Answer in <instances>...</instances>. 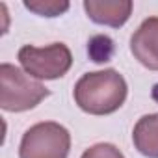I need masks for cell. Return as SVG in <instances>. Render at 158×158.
<instances>
[{
  "instance_id": "2",
  "label": "cell",
  "mask_w": 158,
  "mask_h": 158,
  "mask_svg": "<svg viewBox=\"0 0 158 158\" xmlns=\"http://www.w3.org/2000/svg\"><path fill=\"white\" fill-rule=\"evenodd\" d=\"M50 91L28 73L11 63L0 65V108L4 112H26L45 101Z\"/></svg>"
},
{
  "instance_id": "9",
  "label": "cell",
  "mask_w": 158,
  "mask_h": 158,
  "mask_svg": "<svg viewBox=\"0 0 158 158\" xmlns=\"http://www.w3.org/2000/svg\"><path fill=\"white\" fill-rule=\"evenodd\" d=\"M80 158H125V154L114 143H95L86 149Z\"/></svg>"
},
{
  "instance_id": "7",
  "label": "cell",
  "mask_w": 158,
  "mask_h": 158,
  "mask_svg": "<svg viewBox=\"0 0 158 158\" xmlns=\"http://www.w3.org/2000/svg\"><path fill=\"white\" fill-rule=\"evenodd\" d=\"M132 141L145 158H158V112L138 119L132 130Z\"/></svg>"
},
{
  "instance_id": "1",
  "label": "cell",
  "mask_w": 158,
  "mask_h": 158,
  "mask_svg": "<svg viewBox=\"0 0 158 158\" xmlns=\"http://www.w3.org/2000/svg\"><path fill=\"white\" fill-rule=\"evenodd\" d=\"M128 95L125 76L115 69L86 73L74 84L73 97L76 106L89 115H110L117 112Z\"/></svg>"
},
{
  "instance_id": "8",
  "label": "cell",
  "mask_w": 158,
  "mask_h": 158,
  "mask_svg": "<svg viewBox=\"0 0 158 158\" xmlns=\"http://www.w3.org/2000/svg\"><path fill=\"white\" fill-rule=\"evenodd\" d=\"M24 8L39 17H60L71 8V4L65 0H24Z\"/></svg>"
},
{
  "instance_id": "5",
  "label": "cell",
  "mask_w": 158,
  "mask_h": 158,
  "mask_svg": "<svg viewBox=\"0 0 158 158\" xmlns=\"http://www.w3.org/2000/svg\"><path fill=\"white\" fill-rule=\"evenodd\" d=\"M132 56L149 71H158V17L145 19L130 37Z\"/></svg>"
},
{
  "instance_id": "4",
  "label": "cell",
  "mask_w": 158,
  "mask_h": 158,
  "mask_svg": "<svg viewBox=\"0 0 158 158\" xmlns=\"http://www.w3.org/2000/svg\"><path fill=\"white\" fill-rule=\"evenodd\" d=\"M69 151V130L56 121H41L23 134L19 158H67Z\"/></svg>"
},
{
  "instance_id": "3",
  "label": "cell",
  "mask_w": 158,
  "mask_h": 158,
  "mask_svg": "<svg viewBox=\"0 0 158 158\" xmlns=\"http://www.w3.org/2000/svg\"><path fill=\"white\" fill-rule=\"evenodd\" d=\"M24 73L35 80H58L73 65L71 48L65 43H52L47 47L24 45L17 54Z\"/></svg>"
},
{
  "instance_id": "6",
  "label": "cell",
  "mask_w": 158,
  "mask_h": 158,
  "mask_svg": "<svg viewBox=\"0 0 158 158\" xmlns=\"http://www.w3.org/2000/svg\"><path fill=\"white\" fill-rule=\"evenodd\" d=\"M132 0H86V15L101 24L110 28H121L132 15Z\"/></svg>"
}]
</instances>
